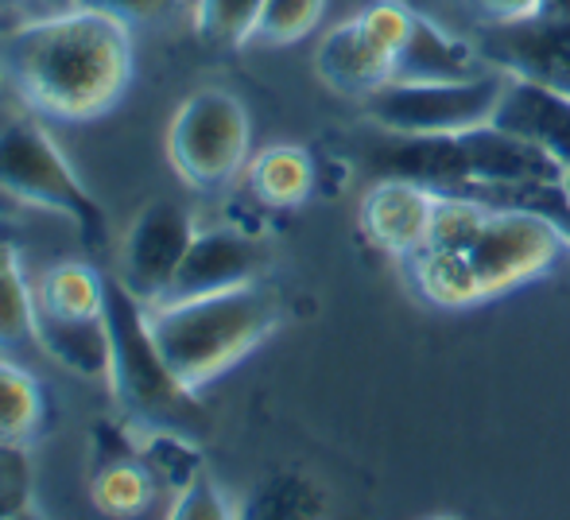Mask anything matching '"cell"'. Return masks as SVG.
Instances as JSON below:
<instances>
[{
  "instance_id": "d6986e66",
  "label": "cell",
  "mask_w": 570,
  "mask_h": 520,
  "mask_svg": "<svg viewBox=\"0 0 570 520\" xmlns=\"http://www.w3.org/2000/svg\"><path fill=\"white\" fill-rule=\"evenodd\" d=\"M47 420L39 381L23 365L0 357V443H31Z\"/></svg>"
},
{
  "instance_id": "8d00e7d4",
  "label": "cell",
  "mask_w": 570,
  "mask_h": 520,
  "mask_svg": "<svg viewBox=\"0 0 570 520\" xmlns=\"http://www.w3.org/2000/svg\"><path fill=\"white\" fill-rule=\"evenodd\" d=\"M0 245H4V242H0Z\"/></svg>"
},
{
  "instance_id": "9c48e42d",
  "label": "cell",
  "mask_w": 570,
  "mask_h": 520,
  "mask_svg": "<svg viewBox=\"0 0 570 520\" xmlns=\"http://www.w3.org/2000/svg\"><path fill=\"white\" fill-rule=\"evenodd\" d=\"M195 222L171 198H156V203L140 206L136 218L128 222L125 237H120V284L136 295L140 303H151L167 292L179 261L187 257L190 242H195Z\"/></svg>"
},
{
  "instance_id": "d4e9b609",
  "label": "cell",
  "mask_w": 570,
  "mask_h": 520,
  "mask_svg": "<svg viewBox=\"0 0 570 520\" xmlns=\"http://www.w3.org/2000/svg\"><path fill=\"white\" fill-rule=\"evenodd\" d=\"M264 0H195L190 16L203 39L222 47H245Z\"/></svg>"
},
{
  "instance_id": "484cf974",
  "label": "cell",
  "mask_w": 570,
  "mask_h": 520,
  "mask_svg": "<svg viewBox=\"0 0 570 520\" xmlns=\"http://www.w3.org/2000/svg\"><path fill=\"white\" fill-rule=\"evenodd\" d=\"M36 493V470L28 459V443H0V520L23 517Z\"/></svg>"
},
{
  "instance_id": "277c9868",
  "label": "cell",
  "mask_w": 570,
  "mask_h": 520,
  "mask_svg": "<svg viewBox=\"0 0 570 520\" xmlns=\"http://www.w3.org/2000/svg\"><path fill=\"white\" fill-rule=\"evenodd\" d=\"M384 175H407L428 187L528 190L567 187L570 171L551 151L501 125H478L454 136H396L381 156Z\"/></svg>"
},
{
  "instance_id": "7402d4cb",
  "label": "cell",
  "mask_w": 570,
  "mask_h": 520,
  "mask_svg": "<svg viewBox=\"0 0 570 520\" xmlns=\"http://www.w3.org/2000/svg\"><path fill=\"white\" fill-rule=\"evenodd\" d=\"M237 513L240 517H272V520L318 517V513H326V501H323V490H318L307 474L284 470V474L264 478V482L253 490V498H248L245 506H237Z\"/></svg>"
},
{
  "instance_id": "6da1fadb",
  "label": "cell",
  "mask_w": 570,
  "mask_h": 520,
  "mask_svg": "<svg viewBox=\"0 0 570 520\" xmlns=\"http://www.w3.org/2000/svg\"><path fill=\"white\" fill-rule=\"evenodd\" d=\"M0 67L36 117L98 121L132 86V31L90 8H59L16 28L0 43Z\"/></svg>"
},
{
  "instance_id": "e575fe53",
  "label": "cell",
  "mask_w": 570,
  "mask_h": 520,
  "mask_svg": "<svg viewBox=\"0 0 570 520\" xmlns=\"http://www.w3.org/2000/svg\"><path fill=\"white\" fill-rule=\"evenodd\" d=\"M0 82H4V67H0Z\"/></svg>"
},
{
  "instance_id": "7a4b0ae2",
  "label": "cell",
  "mask_w": 570,
  "mask_h": 520,
  "mask_svg": "<svg viewBox=\"0 0 570 520\" xmlns=\"http://www.w3.org/2000/svg\"><path fill=\"white\" fill-rule=\"evenodd\" d=\"M570 253V226L532 206L481 198V214L454 245L407 257L415 292L443 311H462L548 276Z\"/></svg>"
},
{
  "instance_id": "603a6c76",
  "label": "cell",
  "mask_w": 570,
  "mask_h": 520,
  "mask_svg": "<svg viewBox=\"0 0 570 520\" xmlns=\"http://www.w3.org/2000/svg\"><path fill=\"white\" fill-rule=\"evenodd\" d=\"M140 462L151 470L159 493H171V498L203 474L198 447L190 443V435H179V431H148L140 443Z\"/></svg>"
},
{
  "instance_id": "f546056e",
  "label": "cell",
  "mask_w": 570,
  "mask_h": 520,
  "mask_svg": "<svg viewBox=\"0 0 570 520\" xmlns=\"http://www.w3.org/2000/svg\"><path fill=\"white\" fill-rule=\"evenodd\" d=\"M465 8H470L478 20H485L489 28H497V23H520V20L540 16L543 0H465Z\"/></svg>"
},
{
  "instance_id": "7c38bea8",
  "label": "cell",
  "mask_w": 570,
  "mask_h": 520,
  "mask_svg": "<svg viewBox=\"0 0 570 520\" xmlns=\"http://www.w3.org/2000/svg\"><path fill=\"white\" fill-rule=\"evenodd\" d=\"M264 268V249L256 237L240 234V229H198L190 242L187 257L179 261L171 284L159 300H195V295H214L229 292V287L253 284L261 279ZM151 300V303H159Z\"/></svg>"
},
{
  "instance_id": "3957f363",
  "label": "cell",
  "mask_w": 570,
  "mask_h": 520,
  "mask_svg": "<svg viewBox=\"0 0 570 520\" xmlns=\"http://www.w3.org/2000/svg\"><path fill=\"white\" fill-rule=\"evenodd\" d=\"M279 318L284 303L261 279L195 300L144 303L151 342L164 354L167 370L190 392H203L210 381L245 362L261 342L276 334Z\"/></svg>"
},
{
  "instance_id": "44dd1931",
  "label": "cell",
  "mask_w": 570,
  "mask_h": 520,
  "mask_svg": "<svg viewBox=\"0 0 570 520\" xmlns=\"http://www.w3.org/2000/svg\"><path fill=\"white\" fill-rule=\"evenodd\" d=\"M36 342V287L23 276L20 253L0 245V350Z\"/></svg>"
},
{
  "instance_id": "83f0119b",
  "label": "cell",
  "mask_w": 570,
  "mask_h": 520,
  "mask_svg": "<svg viewBox=\"0 0 570 520\" xmlns=\"http://www.w3.org/2000/svg\"><path fill=\"white\" fill-rule=\"evenodd\" d=\"M357 20H361V28L373 36V43L384 47V51L392 55V67H396L400 47L407 43V36H412V23H415L412 8L400 4V0H373V4L361 8Z\"/></svg>"
},
{
  "instance_id": "cb8c5ba5",
  "label": "cell",
  "mask_w": 570,
  "mask_h": 520,
  "mask_svg": "<svg viewBox=\"0 0 570 520\" xmlns=\"http://www.w3.org/2000/svg\"><path fill=\"white\" fill-rule=\"evenodd\" d=\"M326 4L331 0H264L248 43H261V47L299 43L303 36H311L323 23Z\"/></svg>"
},
{
  "instance_id": "9a60e30c",
  "label": "cell",
  "mask_w": 570,
  "mask_h": 520,
  "mask_svg": "<svg viewBox=\"0 0 570 520\" xmlns=\"http://www.w3.org/2000/svg\"><path fill=\"white\" fill-rule=\"evenodd\" d=\"M493 70L478 47L454 39L435 20L415 12L412 36L400 47L392 82H470V78Z\"/></svg>"
},
{
  "instance_id": "52a82bcc",
  "label": "cell",
  "mask_w": 570,
  "mask_h": 520,
  "mask_svg": "<svg viewBox=\"0 0 570 520\" xmlns=\"http://www.w3.org/2000/svg\"><path fill=\"white\" fill-rule=\"evenodd\" d=\"M248 151H253V121L245 101L218 86L190 94L167 125V159L175 175L203 195L229 187L253 159Z\"/></svg>"
},
{
  "instance_id": "f1b7e54d",
  "label": "cell",
  "mask_w": 570,
  "mask_h": 520,
  "mask_svg": "<svg viewBox=\"0 0 570 520\" xmlns=\"http://www.w3.org/2000/svg\"><path fill=\"white\" fill-rule=\"evenodd\" d=\"M233 513H237V509L226 501V490H218V482H214L206 470L187 490L175 493L171 506H167V517H175V520H226Z\"/></svg>"
},
{
  "instance_id": "d590c367",
  "label": "cell",
  "mask_w": 570,
  "mask_h": 520,
  "mask_svg": "<svg viewBox=\"0 0 570 520\" xmlns=\"http://www.w3.org/2000/svg\"><path fill=\"white\" fill-rule=\"evenodd\" d=\"M187 4H195V0H187Z\"/></svg>"
},
{
  "instance_id": "4316f807",
  "label": "cell",
  "mask_w": 570,
  "mask_h": 520,
  "mask_svg": "<svg viewBox=\"0 0 570 520\" xmlns=\"http://www.w3.org/2000/svg\"><path fill=\"white\" fill-rule=\"evenodd\" d=\"M75 8H90L109 20L132 28H164V23L179 20L183 12H190L187 0H75Z\"/></svg>"
},
{
  "instance_id": "8992f818",
  "label": "cell",
  "mask_w": 570,
  "mask_h": 520,
  "mask_svg": "<svg viewBox=\"0 0 570 520\" xmlns=\"http://www.w3.org/2000/svg\"><path fill=\"white\" fill-rule=\"evenodd\" d=\"M0 195L31 210L67 218L94 253L109 245V218L101 203L78 179L55 136L31 117L8 121L0 129Z\"/></svg>"
},
{
  "instance_id": "30bf717a",
  "label": "cell",
  "mask_w": 570,
  "mask_h": 520,
  "mask_svg": "<svg viewBox=\"0 0 570 520\" xmlns=\"http://www.w3.org/2000/svg\"><path fill=\"white\" fill-rule=\"evenodd\" d=\"M478 51L509 78H528L570 94V16L540 12L520 23H497L485 31Z\"/></svg>"
},
{
  "instance_id": "1f68e13d",
  "label": "cell",
  "mask_w": 570,
  "mask_h": 520,
  "mask_svg": "<svg viewBox=\"0 0 570 520\" xmlns=\"http://www.w3.org/2000/svg\"><path fill=\"white\" fill-rule=\"evenodd\" d=\"M51 12H59V8H75V0H43Z\"/></svg>"
},
{
  "instance_id": "d6a6232c",
  "label": "cell",
  "mask_w": 570,
  "mask_h": 520,
  "mask_svg": "<svg viewBox=\"0 0 570 520\" xmlns=\"http://www.w3.org/2000/svg\"><path fill=\"white\" fill-rule=\"evenodd\" d=\"M4 4H16V0H0V8H4Z\"/></svg>"
},
{
  "instance_id": "4dcf8cb0",
  "label": "cell",
  "mask_w": 570,
  "mask_h": 520,
  "mask_svg": "<svg viewBox=\"0 0 570 520\" xmlns=\"http://www.w3.org/2000/svg\"><path fill=\"white\" fill-rule=\"evenodd\" d=\"M540 12H548V16H570V0H543Z\"/></svg>"
},
{
  "instance_id": "ffe728a7",
  "label": "cell",
  "mask_w": 570,
  "mask_h": 520,
  "mask_svg": "<svg viewBox=\"0 0 570 520\" xmlns=\"http://www.w3.org/2000/svg\"><path fill=\"white\" fill-rule=\"evenodd\" d=\"M159 493L151 470L136 459H109L106 467H98L90 482V498L101 513L109 517H140L151 509V498Z\"/></svg>"
},
{
  "instance_id": "8fae6325",
  "label": "cell",
  "mask_w": 570,
  "mask_h": 520,
  "mask_svg": "<svg viewBox=\"0 0 570 520\" xmlns=\"http://www.w3.org/2000/svg\"><path fill=\"white\" fill-rule=\"evenodd\" d=\"M439 190L407 175H381L361 198V234L392 257H415L431 237Z\"/></svg>"
},
{
  "instance_id": "836d02e7",
  "label": "cell",
  "mask_w": 570,
  "mask_h": 520,
  "mask_svg": "<svg viewBox=\"0 0 570 520\" xmlns=\"http://www.w3.org/2000/svg\"><path fill=\"white\" fill-rule=\"evenodd\" d=\"M567 203H570V179H567Z\"/></svg>"
},
{
  "instance_id": "ba28073f",
  "label": "cell",
  "mask_w": 570,
  "mask_h": 520,
  "mask_svg": "<svg viewBox=\"0 0 570 520\" xmlns=\"http://www.w3.org/2000/svg\"><path fill=\"white\" fill-rule=\"evenodd\" d=\"M504 86L497 67L470 82H389L365 98V114L389 136H454L493 125Z\"/></svg>"
},
{
  "instance_id": "2e32d148",
  "label": "cell",
  "mask_w": 570,
  "mask_h": 520,
  "mask_svg": "<svg viewBox=\"0 0 570 520\" xmlns=\"http://www.w3.org/2000/svg\"><path fill=\"white\" fill-rule=\"evenodd\" d=\"M36 342L51 362L70 370L75 377L106 381L109 377V323L98 318H67L36 311Z\"/></svg>"
},
{
  "instance_id": "ac0fdd59",
  "label": "cell",
  "mask_w": 570,
  "mask_h": 520,
  "mask_svg": "<svg viewBox=\"0 0 570 520\" xmlns=\"http://www.w3.org/2000/svg\"><path fill=\"white\" fill-rule=\"evenodd\" d=\"M109 276H101L86 261H59L39 276L36 284V311L67 318H98L106 315Z\"/></svg>"
},
{
  "instance_id": "e0dca14e",
  "label": "cell",
  "mask_w": 570,
  "mask_h": 520,
  "mask_svg": "<svg viewBox=\"0 0 570 520\" xmlns=\"http://www.w3.org/2000/svg\"><path fill=\"white\" fill-rule=\"evenodd\" d=\"M245 183L268 210H299L315 195V159L299 144H268L248 159Z\"/></svg>"
},
{
  "instance_id": "5bb4252c",
  "label": "cell",
  "mask_w": 570,
  "mask_h": 520,
  "mask_svg": "<svg viewBox=\"0 0 570 520\" xmlns=\"http://www.w3.org/2000/svg\"><path fill=\"white\" fill-rule=\"evenodd\" d=\"M493 125L540 144L570 171V94L528 78H509Z\"/></svg>"
},
{
  "instance_id": "4fadbf2b",
  "label": "cell",
  "mask_w": 570,
  "mask_h": 520,
  "mask_svg": "<svg viewBox=\"0 0 570 520\" xmlns=\"http://www.w3.org/2000/svg\"><path fill=\"white\" fill-rule=\"evenodd\" d=\"M315 75L334 94L365 101L373 90L392 82V55L384 47H376L373 36L353 16L345 23H334L323 36V43L315 51Z\"/></svg>"
},
{
  "instance_id": "5b68a950",
  "label": "cell",
  "mask_w": 570,
  "mask_h": 520,
  "mask_svg": "<svg viewBox=\"0 0 570 520\" xmlns=\"http://www.w3.org/2000/svg\"><path fill=\"white\" fill-rule=\"evenodd\" d=\"M109 323V377L117 408L132 428L148 431H179V435H203L210 428V415L198 404V392H190L167 370L164 354L156 350L144 323V303L128 292L120 279H109L106 300Z\"/></svg>"
}]
</instances>
